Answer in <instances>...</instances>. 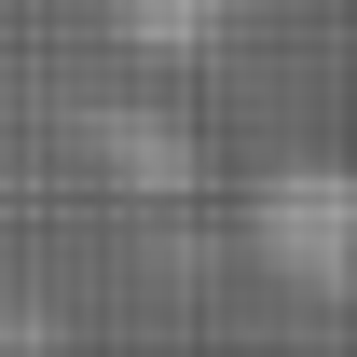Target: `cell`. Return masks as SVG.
Here are the masks:
<instances>
[{
    "mask_svg": "<svg viewBox=\"0 0 357 357\" xmlns=\"http://www.w3.org/2000/svg\"><path fill=\"white\" fill-rule=\"evenodd\" d=\"M248 261L289 275L303 303H344L357 289V178L330 165V151L261 165V192H248Z\"/></svg>",
    "mask_w": 357,
    "mask_h": 357,
    "instance_id": "cell-1",
    "label": "cell"
},
{
    "mask_svg": "<svg viewBox=\"0 0 357 357\" xmlns=\"http://www.w3.org/2000/svg\"><path fill=\"white\" fill-rule=\"evenodd\" d=\"M83 124H96V165L124 178V192H192V178H206V151H192L165 110H83Z\"/></svg>",
    "mask_w": 357,
    "mask_h": 357,
    "instance_id": "cell-2",
    "label": "cell"
},
{
    "mask_svg": "<svg viewBox=\"0 0 357 357\" xmlns=\"http://www.w3.org/2000/svg\"><path fill=\"white\" fill-rule=\"evenodd\" d=\"M220 14H234V0H110V28H124L137 55H206Z\"/></svg>",
    "mask_w": 357,
    "mask_h": 357,
    "instance_id": "cell-3",
    "label": "cell"
}]
</instances>
